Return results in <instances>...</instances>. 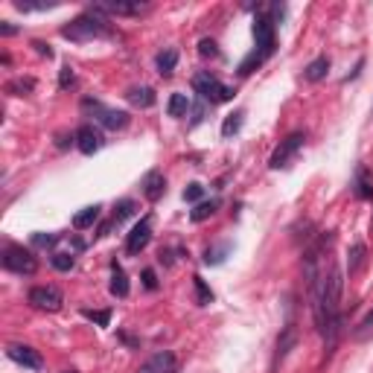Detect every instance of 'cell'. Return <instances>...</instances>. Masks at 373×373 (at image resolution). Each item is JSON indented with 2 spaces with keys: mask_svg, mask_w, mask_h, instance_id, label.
Masks as SVG:
<instances>
[{
  "mask_svg": "<svg viewBox=\"0 0 373 373\" xmlns=\"http://www.w3.org/2000/svg\"><path fill=\"white\" fill-rule=\"evenodd\" d=\"M61 36L68 41L85 44V41H96V38H114V29H111V21L105 18V15L93 6V9L79 15V18H73L70 24H64Z\"/></svg>",
  "mask_w": 373,
  "mask_h": 373,
  "instance_id": "6da1fadb",
  "label": "cell"
},
{
  "mask_svg": "<svg viewBox=\"0 0 373 373\" xmlns=\"http://www.w3.org/2000/svg\"><path fill=\"white\" fill-rule=\"evenodd\" d=\"M192 88H196V93L201 96L204 102H210V105H216V102H231L234 93H236L234 88L222 85L210 70H201V73L192 76Z\"/></svg>",
  "mask_w": 373,
  "mask_h": 373,
  "instance_id": "7a4b0ae2",
  "label": "cell"
},
{
  "mask_svg": "<svg viewBox=\"0 0 373 373\" xmlns=\"http://www.w3.org/2000/svg\"><path fill=\"white\" fill-rule=\"evenodd\" d=\"M82 111L93 117L96 125L111 128V132H117V128H125V125H128V114H125V111L108 108V105H102L100 100H91V96H88V100H82Z\"/></svg>",
  "mask_w": 373,
  "mask_h": 373,
  "instance_id": "3957f363",
  "label": "cell"
},
{
  "mask_svg": "<svg viewBox=\"0 0 373 373\" xmlns=\"http://www.w3.org/2000/svg\"><path fill=\"white\" fill-rule=\"evenodd\" d=\"M254 41H257L254 50L263 59H268L274 53V47H277V24H274L266 12H259L254 18Z\"/></svg>",
  "mask_w": 373,
  "mask_h": 373,
  "instance_id": "277c9868",
  "label": "cell"
},
{
  "mask_svg": "<svg viewBox=\"0 0 373 373\" xmlns=\"http://www.w3.org/2000/svg\"><path fill=\"white\" fill-rule=\"evenodd\" d=\"M0 263H3V268L12 271V274H32V271L38 268L32 251H26L21 245H6L3 254H0Z\"/></svg>",
  "mask_w": 373,
  "mask_h": 373,
  "instance_id": "5b68a950",
  "label": "cell"
},
{
  "mask_svg": "<svg viewBox=\"0 0 373 373\" xmlns=\"http://www.w3.org/2000/svg\"><path fill=\"white\" fill-rule=\"evenodd\" d=\"M303 143H306V135H303V132H291L286 140H280L277 149L271 152L268 167H271V169H286L291 160H295V155L303 149Z\"/></svg>",
  "mask_w": 373,
  "mask_h": 373,
  "instance_id": "8992f818",
  "label": "cell"
},
{
  "mask_svg": "<svg viewBox=\"0 0 373 373\" xmlns=\"http://www.w3.org/2000/svg\"><path fill=\"white\" fill-rule=\"evenodd\" d=\"M298 344V327H295V318H291V306H289V318L283 323V330L277 335V350H274V359H271V373H277V367L286 362L289 350Z\"/></svg>",
  "mask_w": 373,
  "mask_h": 373,
  "instance_id": "52a82bcc",
  "label": "cell"
},
{
  "mask_svg": "<svg viewBox=\"0 0 373 373\" xmlns=\"http://www.w3.org/2000/svg\"><path fill=\"white\" fill-rule=\"evenodd\" d=\"M29 303L41 312H59L64 298L56 286H36V289H29Z\"/></svg>",
  "mask_w": 373,
  "mask_h": 373,
  "instance_id": "ba28073f",
  "label": "cell"
},
{
  "mask_svg": "<svg viewBox=\"0 0 373 373\" xmlns=\"http://www.w3.org/2000/svg\"><path fill=\"white\" fill-rule=\"evenodd\" d=\"M105 146V137L100 132V125H93V123H82L76 128V149L82 152V155H93V152H100Z\"/></svg>",
  "mask_w": 373,
  "mask_h": 373,
  "instance_id": "9c48e42d",
  "label": "cell"
},
{
  "mask_svg": "<svg viewBox=\"0 0 373 373\" xmlns=\"http://www.w3.org/2000/svg\"><path fill=\"white\" fill-rule=\"evenodd\" d=\"M149 242H152V216H143L132 228V234L125 236V254L137 257L146 245H149Z\"/></svg>",
  "mask_w": 373,
  "mask_h": 373,
  "instance_id": "30bf717a",
  "label": "cell"
},
{
  "mask_svg": "<svg viewBox=\"0 0 373 373\" xmlns=\"http://www.w3.org/2000/svg\"><path fill=\"white\" fill-rule=\"evenodd\" d=\"M6 356H9L12 362H18V365L29 367V370H41V365H44L41 353L32 350L29 344H9V347H6Z\"/></svg>",
  "mask_w": 373,
  "mask_h": 373,
  "instance_id": "8fae6325",
  "label": "cell"
},
{
  "mask_svg": "<svg viewBox=\"0 0 373 373\" xmlns=\"http://www.w3.org/2000/svg\"><path fill=\"white\" fill-rule=\"evenodd\" d=\"M178 370V362H175V356L169 350H160L155 356H149L137 373H175Z\"/></svg>",
  "mask_w": 373,
  "mask_h": 373,
  "instance_id": "7c38bea8",
  "label": "cell"
},
{
  "mask_svg": "<svg viewBox=\"0 0 373 373\" xmlns=\"http://www.w3.org/2000/svg\"><path fill=\"white\" fill-rule=\"evenodd\" d=\"M164 190H167L164 172H158V169L146 172V178H143V196H146V199H149V201H158L160 196H164Z\"/></svg>",
  "mask_w": 373,
  "mask_h": 373,
  "instance_id": "4fadbf2b",
  "label": "cell"
},
{
  "mask_svg": "<svg viewBox=\"0 0 373 373\" xmlns=\"http://www.w3.org/2000/svg\"><path fill=\"white\" fill-rule=\"evenodd\" d=\"M135 207H137V204H135V199H123V201L114 207V216H111V222H105L102 228H100V236H105L111 228H120V224L135 213Z\"/></svg>",
  "mask_w": 373,
  "mask_h": 373,
  "instance_id": "5bb4252c",
  "label": "cell"
},
{
  "mask_svg": "<svg viewBox=\"0 0 373 373\" xmlns=\"http://www.w3.org/2000/svg\"><path fill=\"white\" fill-rule=\"evenodd\" d=\"M356 199H362V201H373V175L367 167H356Z\"/></svg>",
  "mask_w": 373,
  "mask_h": 373,
  "instance_id": "9a60e30c",
  "label": "cell"
},
{
  "mask_svg": "<svg viewBox=\"0 0 373 373\" xmlns=\"http://www.w3.org/2000/svg\"><path fill=\"white\" fill-rule=\"evenodd\" d=\"M327 73H330V59L318 56V59H312L310 64H306L303 79H306V82H321V79H327Z\"/></svg>",
  "mask_w": 373,
  "mask_h": 373,
  "instance_id": "2e32d148",
  "label": "cell"
},
{
  "mask_svg": "<svg viewBox=\"0 0 373 373\" xmlns=\"http://www.w3.org/2000/svg\"><path fill=\"white\" fill-rule=\"evenodd\" d=\"M125 100L132 102L135 108H152L155 105V91L152 88H146V85H135V88H128V93H125Z\"/></svg>",
  "mask_w": 373,
  "mask_h": 373,
  "instance_id": "e0dca14e",
  "label": "cell"
},
{
  "mask_svg": "<svg viewBox=\"0 0 373 373\" xmlns=\"http://www.w3.org/2000/svg\"><path fill=\"white\" fill-rule=\"evenodd\" d=\"M365 257H367L365 242H353L350 251H347V271H350V277H353V274H359V271H362Z\"/></svg>",
  "mask_w": 373,
  "mask_h": 373,
  "instance_id": "ac0fdd59",
  "label": "cell"
},
{
  "mask_svg": "<svg viewBox=\"0 0 373 373\" xmlns=\"http://www.w3.org/2000/svg\"><path fill=\"white\" fill-rule=\"evenodd\" d=\"M111 295L114 298H125L128 295V277L120 263H111Z\"/></svg>",
  "mask_w": 373,
  "mask_h": 373,
  "instance_id": "d6986e66",
  "label": "cell"
},
{
  "mask_svg": "<svg viewBox=\"0 0 373 373\" xmlns=\"http://www.w3.org/2000/svg\"><path fill=\"white\" fill-rule=\"evenodd\" d=\"M102 15H140L146 3H96Z\"/></svg>",
  "mask_w": 373,
  "mask_h": 373,
  "instance_id": "ffe728a7",
  "label": "cell"
},
{
  "mask_svg": "<svg viewBox=\"0 0 373 373\" xmlns=\"http://www.w3.org/2000/svg\"><path fill=\"white\" fill-rule=\"evenodd\" d=\"M100 210H102L100 204L85 207L82 213H76V216H73V228H76V231H85V228H91V224H93L96 219H100Z\"/></svg>",
  "mask_w": 373,
  "mask_h": 373,
  "instance_id": "44dd1931",
  "label": "cell"
},
{
  "mask_svg": "<svg viewBox=\"0 0 373 373\" xmlns=\"http://www.w3.org/2000/svg\"><path fill=\"white\" fill-rule=\"evenodd\" d=\"M187 111H190L187 93H172L169 102H167V114H169V117H187Z\"/></svg>",
  "mask_w": 373,
  "mask_h": 373,
  "instance_id": "7402d4cb",
  "label": "cell"
},
{
  "mask_svg": "<svg viewBox=\"0 0 373 373\" xmlns=\"http://www.w3.org/2000/svg\"><path fill=\"white\" fill-rule=\"evenodd\" d=\"M216 210H219V199H210V201H199L196 204V210H192V213H190V219L192 222H204V219H210V216H213L216 213Z\"/></svg>",
  "mask_w": 373,
  "mask_h": 373,
  "instance_id": "603a6c76",
  "label": "cell"
},
{
  "mask_svg": "<svg viewBox=\"0 0 373 373\" xmlns=\"http://www.w3.org/2000/svg\"><path fill=\"white\" fill-rule=\"evenodd\" d=\"M155 64H158V73H160V76H172L175 64H178V53H175V50H164V53H158Z\"/></svg>",
  "mask_w": 373,
  "mask_h": 373,
  "instance_id": "cb8c5ba5",
  "label": "cell"
},
{
  "mask_svg": "<svg viewBox=\"0 0 373 373\" xmlns=\"http://www.w3.org/2000/svg\"><path fill=\"white\" fill-rule=\"evenodd\" d=\"M228 254H231V242H222V245H213V248L204 251V263L207 266H219V263H224V257Z\"/></svg>",
  "mask_w": 373,
  "mask_h": 373,
  "instance_id": "d4e9b609",
  "label": "cell"
},
{
  "mask_svg": "<svg viewBox=\"0 0 373 373\" xmlns=\"http://www.w3.org/2000/svg\"><path fill=\"white\" fill-rule=\"evenodd\" d=\"M32 88H36V79H12V82H6V93L12 96H26L32 93Z\"/></svg>",
  "mask_w": 373,
  "mask_h": 373,
  "instance_id": "484cf974",
  "label": "cell"
},
{
  "mask_svg": "<svg viewBox=\"0 0 373 373\" xmlns=\"http://www.w3.org/2000/svg\"><path fill=\"white\" fill-rule=\"evenodd\" d=\"M242 117H245L242 111H234V114L222 123V137H234V135L239 132V128H242Z\"/></svg>",
  "mask_w": 373,
  "mask_h": 373,
  "instance_id": "4316f807",
  "label": "cell"
},
{
  "mask_svg": "<svg viewBox=\"0 0 373 373\" xmlns=\"http://www.w3.org/2000/svg\"><path fill=\"white\" fill-rule=\"evenodd\" d=\"M263 61H266V59L254 50L251 56H245V59H242V64H239V73H242V76H248V73H254V70H257Z\"/></svg>",
  "mask_w": 373,
  "mask_h": 373,
  "instance_id": "83f0119b",
  "label": "cell"
},
{
  "mask_svg": "<svg viewBox=\"0 0 373 373\" xmlns=\"http://www.w3.org/2000/svg\"><path fill=\"white\" fill-rule=\"evenodd\" d=\"M192 286H196V300H199V306H207L210 300H213V291L207 289V283H204L201 277H192Z\"/></svg>",
  "mask_w": 373,
  "mask_h": 373,
  "instance_id": "f1b7e54d",
  "label": "cell"
},
{
  "mask_svg": "<svg viewBox=\"0 0 373 373\" xmlns=\"http://www.w3.org/2000/svg\"><path fill=\"white\" fill-rule=\"evenodd\" d=\"M50 263H53V268H56V271H70L76 259H73V254L59 251V254H53V257H50Z\"/></svg>",
  "mask_w": 373,
  "mask_h": 373,
  "instance_id": "f546056e",
  "label": "cell"
},
{
  "mask_svg": "<svg viewBox=\"0 0 373 373\" xmlns=\"http://www.w3.org/2000/svg\"><path fill=\"white\" fill-rule=\"evenodd\" d=\"M73 85H76V73H73L70 64H64V68L59 70V88L68 91V88H73Z\"/></svg>",
  "mask_w": 373,
  "mask_h": 373,
  "instance_id": "4dcf8cb0",
  "label": "cell"
},
{
  "mask_svg": "<svg viewBox=\"0 0 373 373\" xmlns=\"http://www.w3.org/2000/svg\"><path fill=\"white\" fill-rule=\"evenodd\" d=\"M56 242H59L56 234H32V245L36 248H53Z\"/></svg>",
  "mask_w": 373,
  "mask_h": 373,
  "instance_id": "1f68e13d",
  "label": "cell"
},
{
  "mask_svg": "<svg viewBox=\"0 0 373 373\" xmlns=\"http://www.w3.org/2000/svg\"><path fill=\"white\" fill-rule=\"evenodd\" d=\"M199 53H201L204 59H216V56H219V47H216L213 38H201V41H199Z\"/></svg>",
  "mask_w": 373,
  "mask_h": 373,
  "instance_id": "d6a6232c",
  "label": "cell"
},
{
  "mask_svg": "<svg viewBox=\"0 0 373 373\" xmlns=\"http://www.w3.org/2000/svg\"><path fill=\"white\" fill-rule=\"evenodd\" d=\"M201 196H204V187L201 184H190L187 190H184V201H201Z\"/></svg>",
  "mask_w": 373,
  "mask_h": 373,
  "instance_id": "836d02e7",
  "label": "cell"
},
{
  "mask_svg": "<svg viewBox=\"0 0 373 373\" xmlns=\"http://www.w3.org/2000/svg\"><path fill=\"white\" fill-rule=\"evenodd\" d=\"M85 318H91L93 323H100V327H108V321H111V312L102 310V312H93V310H85Z\"/></svg>",
  "mask_w": 373,
  "mask_h": 373,
  "instance_id": "e575fe53",
  "label": "cell"
},
{
  "mask_svg": "<svg viewBox=\"0 0 373 373\" xmlns=\"http://www.w3.org/2000/svg\"><path fill=\"white\" fill-rule=\"evenodd\" d=\"M370 330H373V312H367V315L359 321V327H356V338H365Z\"/></svg>",
  "mask_w": 373,
  "mask_h": 373,
  "instance_id": "d590c367",
  "label": "cell"
},
{
  "mask_svg": "<svg viewBox=\"0 0 373 373\" xmlns=\"http://www.w3.org/2000/svg\"><path fill=\"white\" fill-rule=\"evenodd\" d=\"M204 114H207V102L201 100V102H199L196 108H192V125H199V123L204 120Z\"/></svg>",
  "mask_w": 373,
  "mask_h": 373,
  "instance_id": "8d00e7d4",
  "label": "cell"
},
{
  "mask_svg": "<svg viewBox=\"0 0 373 373\" xmlns=\"http://www.w3.org/2000/svg\"><path fill=\"white\" fill-rule=\"evenodd\" d=\"M143 286L149 289V291L158 289V277H155V271H152V268H146V271H143Z\"/></svg>",
  "mask_w": 373,
  "mask_h": 373,
  "instance_id": "74e56055",
  "label": "cell"
},
{
  "mask_svg": "<svg viewBox=\"0 0 373 373\" xmlns=\"http://www.w3.org/2000/svg\"><path fill=\"white\" fill-rule=\"evenodd\" d=\"M32 47H36V50H38V56H47V59H50V56H53V50H50V44H44V41H32Z\"/></svg>",
  "mask_w": 373,
  "mask_h": 373,
  "instance_id": "f35d334b",
  "label": "cell"
},
{
  "mask_svg": "<svg viewBox=\"0 0 373 373\" xmlns=\"http://www.w3.org/2000/svg\"><path fill=\"white\" fill-rule=\"evenodd\" d=\"M15 32H18V26H12L9 21L0 24V36H6V38H9V36H15Z\"/></svg>",
  "mask_w": 373,
  "mask_h": 373,
  "instance_id": "ab89813d",
  "label": "cell"
},
{
  "mask_svg": "<svg viewBox=\"0 0 373 373\" xmlns=\"http://www.w3.org/2000/svg\"><path fill=\"white\" fill-rule=\"evenodd\" d=\"M68 373H76V370H68Z\"/></svg>",
  "mask_w": 373,
  "mask_h": 373,
  "instance_id": "60d3db41",
  "label": "cell"
}]
</instances>
